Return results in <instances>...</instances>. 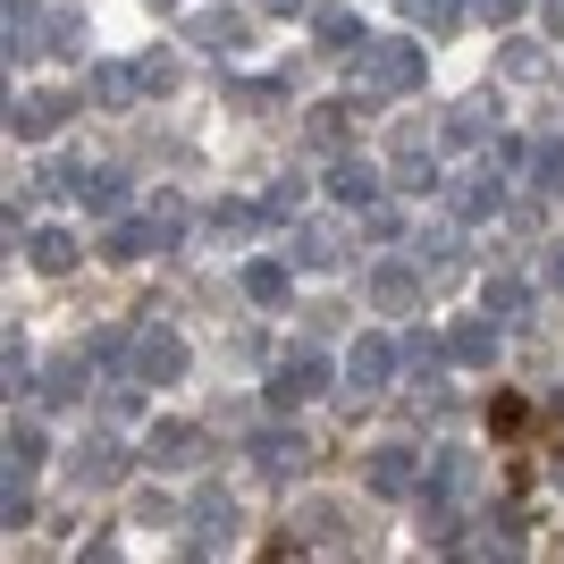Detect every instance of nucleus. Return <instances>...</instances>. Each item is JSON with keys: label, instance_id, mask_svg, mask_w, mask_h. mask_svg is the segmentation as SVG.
<instances>
[{"label": "nucleus", "instance_id": "obj_50", "mask_svg": "<svg viewBox=\"0 0 564 564\" xmlns=\"http://www.w3.org/2000/svg\"><path fill=\"white\" fill-rule=\"evenodd\" d=\"M547 9H564V0H547Z\"/></svg>", "mask_w": 564, "mask_h": 564}, {"label": "nucleus", "instance_id": "obj_15", "mask_svg": "<svg viewBox=\"0 0 564 564\" xmlns=\"http://www.w3.org/2000/svg\"><path fill=\"white\" fill-rule=\"evenodd\" d=\"M186 43H203V51H245V43H253V18H245V9H194V18H186Z\"/></svg>", "mask_w": 564, "mask_h": 564}, {"label": "nucleus", "instance_id": "obj_49", "mask_svg": "<svg viewBox=\"0 0 564 564\" xmlns=\"http://www.w3.org/2000/svg\"><path fill=\"white\" fill-rule=\"evenodd\" d=\"M547 480H556V489H564V455H556V471H547Z\"/></svg>", "mask_w": 564, "mask_h": 564}, {"label": "nucleus", "instance_id": "obj_17", "mask_svg": "<svg viewBox=\"0 0 564 564\" xmlns=\"http://www.w3.org/2000/svg\"><path fill=\"white\" fill-rule=\"evenodd\" d=\"M51 25H43V9L34 0H0V51L9 59H34V43H43Z\"/></svg>", "mask_w": 564, "mask_h": 564}, {"label": "nucleus", "instance_id": "obj_14", "mask_svg": "<svg viewBox=\"0 0 564 564\" xmlns=\"http://www.w3.org/2000/svg\"><path fill=\"white\" fill-rule=\"evenodd\" d=\"M118 480H127V447H118L110 430H94L76 447V489H118Z\"/></svg>", "mask_w": 564, "mask_h": 564}, {"label": "nucleus", "instance_id": "obj_31", "mask_svg": "<svg viewBox=\"0 0 564 564\" xmlns=\"http://www.w3.org/2000/svg\"><path fill=\"white\" fill-rule=\"evenodd\" d=\"M51 464V438L34 422H9V471H43Z\"/></svg>", "mask_w": 564, "mask_h": 564}, {"label": "nucleus", "instance_id": "obj_34", "mask_svg": "<svg viewBox=\"0 0 564 564\" xmlns=\"http://www.w3.org/2000/svg\"><path fill=\"white\" fill-rule=\"evenodd\" d=\"M295 531H304L312 547H346V514H337V506H304V514H295Z\"/></svg>", "mask_w": 564, "mask_h": 564}, {"label": "nucleus", "instance_id": "obj_27", "mask_svg": "<svg viewBox=\"0 0 564 564\" xmlns=\"http://www.w3.org/2000/svg\"><path fill=\"white\" fill-rule=\"evenodd\" d=\"M497 68L514 76V85H540V76H547V51L531 43V34H506V43H497Z\"/></svg>", "mask_w": 564, "mask_h": 564}, {"label": "nucleus", "instance_id": "obj_12", "mask_svg": "<svg viewBox=\"0 0 564 564\" xmlns=\"http://www.w3.org/2000/svg\"><path fill=\"white\" fill-rule=\"evenodd\" d=\"M76 110V94H18L9 101V135L18 143H43V135H59V118Z\"/></svg>", "mask_w": 564, "mask_h": 564}, {"label": "nucleus", "instance_id": "obj_1", "mask_svg": "<svg viewBox=\"0 0 564 564\" xmlns=\"http://www.w3.org/2000/svg\"><path fill=\"white\" fill-rule=\"evenodd\" d=\"M354 85H362V101H404V94H422V43H404V34L362 43V51H354Z\"/></svg>", "mask_w": 564, "mask_h": 564}, {"label": "nucleus", "instance_id": "obj_41", "mask_svg": "<svg viewBox=\"0 0 564 564\" xmlns=\"http://www.w3.org/2000/svg\"><path fill=\"white\" fill-rule=\"evenodd\" d=\"M522 422H531V404H522L514 388H506V397H489V430H497V438H506V430H522Z\"/></svg>", "mask_w": 564, "mask_h": 564}, {"label": "nucleus", "instance_id": "obj_29", "mask_svg": "<svg viewBox=\"0 0 564 564\" xmlns=\"http://www.w3.org/2000/svg\"><path fill=\"white\" fill-rule=\"evenodd\" d=\"M404 18L422 25V34H438V43H447L455 25H464V18H471V0H404Z\"/></svg>", "mask_w": 564, "mask_h": 564}, {"label": "nucleus", "instance_id": "obj_19", "mask_svg": "<svg viewBox=\"0 0 564 564\" xmlns=\"http://www.w3.org/2000/svg\"><path fill=\"white\" fill-rule=\"evenodd\" d=\"M480 312H489V321H506V329H531V286H522L514 270H497V279L480 286Z\"/></svg>", "mask_w": 564, "mask_h": 564}, {"label": "nucleus", "instance_id": "obj_45", "mask_svg": "<svg viewBox=\"0 0 564 564\" xmlns=\"http://www.w3.org/2000/svg\"><path fill=\"white\" fill-rule=\"evenodd\" d=\"M362 228H371V245H397V236H404V219H397V212H379V203H371V212H362Z\"/></svg>", "mask_w": 564, "mask_h": 564}, {"label": "nucleus", "instance_id": "obj_18", "mask_svg": "<svg viewBox=\"0 0 564 564\" xmlns=\"http://www.w3.org/2000/svg\"><path fill=\"white\" fill-rule=\"evenodd\" d=\"M447 362H464V371H489V362H497V321H489V312L447 329Z\"/></svg>", "mask_w": 564, "mask_h": 564}, {"label": "nucleus", "instance_id": "obj_7", "mask_svg": "<svg viewBox=\"0 0 564 564\" xmlns=\"http://www.w3.org/2000/svg\"><path fill=\"white\" fill-rule=\"evenodd\" d=\"M438 194H447V212L455 219H497V212H506V169H464V177H447V186H438Z\"/></svg>", "mask_w": 564, "mask_h": 564}, {"label": "nucleus", "instance_id": "obj_2", "mask_svg": "<svg viewBox=\"0 0 564 564\" xmlns=\"http://www.w3.org/2000/svg\"><path fill=\"white\" fill-rule=\"evenodd\" d=\"M329 354L321 346H295L286 354V362H270V379H261V404H270V413H304V404H321L329 397Z\"/></svg>", "mask_w": 564, "mask_h": 564}, {"label": "nucleus", "instance_id": "obj_20", "mask_svg": "<svg viewBox=\"0 0 564 564\" xmlns=\"http://www.w3.org/2000/svg\"><path fill=\"white\" fill-rule=\"evenodd\" d=\"M25 261H34L43 279H68L76 261H85V245H76L68 228H34V236H25Z\"/></svg>", "mask_w": 564, "mask_h": 564}, {"label": "nucleus", "instance_id": "obj_35", "mask_svg": "<svg viewBox=\"0 0 564 564\" xmlns=\"http://www.w3.org/2000/svg\"><path fill=\"white\" fill-rule=\"evenodd\" d=\"M0 379H9V397H34V354H25V337L0 346Z\"/></svg>", "mask_w": 564, "mask_h": 564}, {"label": "nucleus", "instance_id": "obj_13", "mask_svg": "<svg viewBox=\"0 0 564 564\" xmlns=\"http://www.w3.org/2000/svg\"><path fill=\"white\" fill-rule=\"evenodd\" d=\"M362 480H371V497H413V489H422V455H413V447H371Z\"/></svg>", "mask_w": 564, "mask_h": 564}, {"label": "nucleus", "instance_id": "obj_26", "mask_svg": "<svg viewBox=\"0 0 564 564\" xmlns=\"http://www.w3.org/2000/svg\"><path fill=\"white\" fill-rule=\"evenodd\" d=\"M245 295H253L261 312H279L286 295H295V270H286V261H245Z\"/></svg>", "mask_w": 564, "mask_h": 564}, {"label": "nucleus", "instance_id": "obj_44", "mask_svg": "<svg viewBox=\"0 0 564 564\" xmlns=\"http://www.w3.org/2000/svg\"><path fill=\"white\" fill-rule=\"evenodd\" d=\"M135 388H143V379H110V388H101V404H110V413H118V422H127V413H135Z\"/></svg>", "mask_w": 564, "mask_h": 564}, {"label": "nucleus", "instance_id": "obj_30", "mask_svg": "<svg viewBox=\"0 0 564 564\" xmlns=\"http://www.w3.org/2000/svg\"><path fill=\"white\" fill-rule=\"evenodd\" d=\"M85 371H94V354H85V362H51L43 371V404H85Z\"/></svg>", "mask_w": 564, "mask_h": 564}, {"label": "nucleus", "instance_id": "obj_40", "mask_svg": "<svg viewBox=\"0 0 564 564\" xmlns=\"http://www.w3.org/2000/svg\"><path fill=\"white\" fill-rule=\"evenodd\" d=\"M43 43H51V51H85V9H59Z\"/></svg>", "mask_w": 564, "mask_h": 564}, {"label": "nucleus", "instance_id": "obj_48", "mask_svg": "<svg viewBox=\"0 0 564 564\" xmlns=\"http://www.w3.org/2000/svg\"><path fill=\"white\" fill-rule=\"evenodd\" d=\"M547 286H564V245H547Z\"/></svg>", "mask_w": 564, "mask_h": 564}, {"label": "nucleus", "instance_id": "obj_36", "mask_svg": "<svg viewBox=\"0 0 564 564\" xmlns=\"http://www.w3.org/2000/svg\"><path fill=\"white\" fill-rule=\"evenodd\" d=\"M135 85H143V94H177V59H169V51H143V59H135Z\"/></svg>", "mask_w": 564, "mask_h": 564}, {"label": "nucleus", "instance_id": "obj_5", "mask_svg": "<svg viewBox=\"0 0 564 564\" xmlns=\"http://www.w3.org/2000/svg\"><path fill=\"white\" fill-rule=\"evenodd\" d=\"M388 379H397V337H388V329H362V337H354V354H346V388H354L346 404L379 397Z\"/></svg>", "mask_w": 564, "mask_h": 564}, {"label": "nucleus", "instance_id": "obj_51", "mask_svg": "<svg viewBox=\"0 0 564 564\" xmlns=\"http://www.w3.org/2000/svg\"><path fill=\"white\" fill-rule=\"evenodd\" d=\"M556 404H564V388H556Z\"/></svg>", "mask_w": 564, "mask_h": 564}, {"label": "nucleus", "instance_id": "obj_16", "mask_svg": "<svg viewBox=\"0 0 564 564\" xmlns=\"http://www.w3.org/2000/svg\"><path fill=\"white\" fill-rule=\"evenodd\" d=\"M329 194L346 203V212H371L379 194H388V177H379L371 161H354V152H337V161H329Z\"/></svg>", "mask_w": 564, "mask_h": 564}, {"label": "nucleus", "instance_id": "obj_43", "mask_svg": "<svg viewBox=\"0 0 564 564\" xmlns=\"http://www.w3.org/2000/svg\"><path fill=\"white\" fill-rule=\"evenodd\" d=\"M295 203H304V186H295V177H286V186H270V194H261V219H270V228H279V219H295Z\"/></svg>", "mask_w": 564, "mask_h": 564}, {"label": "nucleus", "instance_id": "obj_8", "mask_svg": "<svg viewBox=\"0 0 564 564\" xmlns=\"http://www.w3.org/2000/svg\"><path fill=\"white\" fill-rule=\"evenodd\" d=\"M371 312L413 321V312H422V270H413V261H371Z\"/></svg>", "mask_w": 564, "mask_h": 564}, {"label": "nucleus", "instance_id": "obj_33", "mask_svg": "<svg viewBox=\"0 0 564 564\" xmlns=\"http://www.w3.org/2000/svg\"><path fill=\"white\" fill-rule=\"evenodd\" d=\"M422 540L430 547H464V514H455L447 497H430V506H422Z\"/></svg>", "mask_w": 564, "mask_h": 564}, {"label": "nucleus", "instance_id": "obj_38", "mask_svg": "<svg viewBox=\"0 0 564 564\" xmlns=\"http://www.w3.org/2000/svg\"><path fill=\"white\" fill-rule=\"evenodd\" d=\"M279 94H286L279 76H253V85H236V76H228V101H236V110H270Z\"/></svg>", "mask_w": 564, "mask_h": 564}, {"label": "nucleus", "instance_id": "obj_3", "mask_svg": "<svg viewBox=\"0 0 564 564\" xmlns=\"http://www.w3.org/2000/svg\"><path fill=\"white\" fill-rule=\"evenodd\" d=\"M177 236H186V212H177V194H152V212L127 219V228H110V245H101V253H110V261H143V253H169Z\"/></svg>", "mask_w": 564, "mask_h": 564}, {"label": "nucleus", "instance_id": "obj_47", "mask_svg": "<svg viewBox=\"0 0 564 564\" xmlns=\"http://www.w3.org/2000/svg\"><path fill=\"white\" fill-rule=\"evenodd\" d=\"M261 18H304V0H261Z\"/></svg>", "mask_w": 564, "mask_h": 564}, {"label": "nucleus", "instance_id": "obj_11", "mask_svg": "<svg viewBox=\"0 0 564 564\" xmlns=\"http://www.w3.org/2000/svg\"><path fill=\"white\" fill-rule=\"evenodd\" d=\"M295 261L329 279V270H346V261H354V236L337 228V219H295Z\"/></svg>", "mask_w": 564, "mask_h": 564}, {"label": "nucleus", "instance_id": "obj_39", "mask_svg": "<svg viewBox=\"0 0 564 564\" xmlns=\"http://www.w3.org/2000/svg\"><path fill=\"white\" fill-rule=\"evenodd\" d=\"M0 522H9V531H25V522H34V497H25V471H9V497H0Z\"/></svg>", "mask_w": 564, "mask_h": 564}, {"label": "nucleus", "instance_id": "obj_37", "mask_svg": "<svg viewBox=\"0 0 564 564\" xmlns=\"http://www.w3.org/2000/svg\"><path fill=\"white\" fill-rule=\"evenodd\" d=\"M464 471H471V455H464V447H447L438 464H430V497H455V489H464Z\"/></svg>", "mask_w": 564, "mask_h": 564}, {"label": "nucleus", "instance_id": "obj_6", "mask_svg": "<svg viewBox=\"0 0 564 564\" xmlns=\"http://www.w3.org/2000/svg\"><path fill=\"white\" fill-rule=\"evenodd\" d=\"M127 362H135L143 388H177V379H186V337L177 329H135V354H127Z\"/></svg>", "mask_w": 564, "mask_h": 564}, {"label": "nucleus", "instance_id": "obj_32", "mask_svg": "<svg viewBox=\"0 0 564 564\" xmlns=\"http://www.w3.org/2000/svg\"><path fill=\"white\" fill-rule=\"evenodd\" d=\"M422 261H430V270H438V279H447V270H464V236L430 219V228H422Z\"/></svg>", "mask_w": 564, "mask_h": 564}, {"label": "nucleus", "instance_id": "obj_28", "mask_svg": "<svg viewBox=\"0 0 564 564\" xmlns=\"http://www.w3.org/2000/svg\"><path fill=\"white\" fill-rule=\"evenodd\" d=\"M85 94H94V101H101V110H118V101H135V94H143V85H135V68H127V59H101V68H94V76H85Z\"/></svg>", "mask_w": 564, "mask_h": 564}, {"label": "nucleus", "instance_id": "obj_9", "mask_svg": "<svg viewBox=\"0 0 564 564\" xmlns=\"http://www.w3.org/2000/svg\"><path fill=\"white\" fill-rule=\"evenodd\" d=\"M438 135H447V143H497V135H506V110H497V94H464V101H447Z\"/></svg>", "mask_w": 564, "mask_h": 564}, {"label": "nucleus", "instance_id": "obj_25", "mask_svg": "<svg viewBox=\"0 0 564 564\" xmlns=\"http://www.w3.org/2000/svg\"><path fill=\"white\" fill-rule=\"evenodd\" d=\"M397 186H404V194H422V186H438V161H430V143H422V127H404V135H397Z\"/></svg>", "mask_w": 564, "mask_h": 564}, {"label": "nucleus", "instance_id": "obj_42", "mask_svg": "<svg viewBox=\"0 0 564 564\" xmlns=\"http://www.w3.org/2000/svg\"><path fill=\"white\" fill-rule=\"evenodd\" d=\"M531 9V0H471V18L480 25H497V34H514V18Z\"/></svg>", "mask_w": 564, "mask_h": 564}, {"label": "nucleus", "instance_id": "obj_22", "mask_svg": "<svg viewBox=\"0 0 564 564\" xmlns=\"http://www.w3.org/2000/svg\"><path fill=\"white\" fill-rule=\"evenodd\" d=\"M76 203H85L94 219H118L135 194H127V177H118V169H85V177H76Z\"/></svg>", "mask_w": 564, "mask_h": 564}, {"label": "nucleus", "instance_id": "obj_10", "mask_svg": "<svg viewBox=\"0 0 564 564\" xmlns=\"http://www.w3.org/2000/svg\"><path fill=\"white\" fill-rule=\"evenodd\" d=\"M245 455H253V471H261V480H295V471L312 464L304 430H253V438H245Z\"/></svg>", "mask_w": 564, "mask_h": 564}, {"label": "nucleus", "instance_id": "obj_4", "mask_svg": "<svg viewBox=\"0 0 564 564\" xmlns=\"http://www.w3.org/2000/svg\"><path fill=\"white\" fill-rule=\"evenodd\" d=\"M186 522H194V556H212V547H228L236 531H245V514H236V489L203 480V489H194V506H186Z\"/></svg>", "mask_w": 564, "mask_h": 564}, {"label": "nucleus", "instance_id": "obj_46", "mask_svg": "<svg viewBox=\"0 0 564 564\" xmlns=\"http://www.w3.org/2000/svg\"><path fill=\"white\" fill-rule=\"evenodd\" d=\"M489 161H497V169H506V177H514V169H522V161H531V152H522V135H497V143H489Z\"/></svg>", "mask_w": 564, "mask_h": 564}, {"label": "nucleus", "instance_id": "obj_24", "mask_svg": "<svg viewBox=\"0 0 564 564\" xmlns=\"http://www.w3.org/2000/svg\"><path fill=\"white\" fill-rule=\"evenodd\" d=\"M312 43L329 51V59H354L362 51V18L354 9H312Z\"/></svg>", "mask_w": 564, "mask_h": 564}, {"label": "nucleus", "instance_id": "obj_23", "mask_svg": "<svg viewBox=\"0 0 564 564\" xmlns=\"http://www.w3.org/2000/svg\"><path fill=\"white\" fill-rule=\"evenodd\" d=\"M194 455H203V430H194V422H161V430H152V438H143V464H194Z\"/></svg>", "mask_w": 564, "mask_h": 564}, {"label": "nucleus", "instance_id": "obj_21", "mask_svg": "<svg viewBox=\"0 0 564 564\" xmlns=\"http://www.w3.org/2000/svg\"><path fill=\"white\" fill-rule=\"evenodd\" d=\"M354 118H362V110H354V101H321V110L304 118V143H312V152H329V161H337V152H346V135H354Z\"/></svg>", "mask_w": 564, "mask_h": 564}]
</instances>
